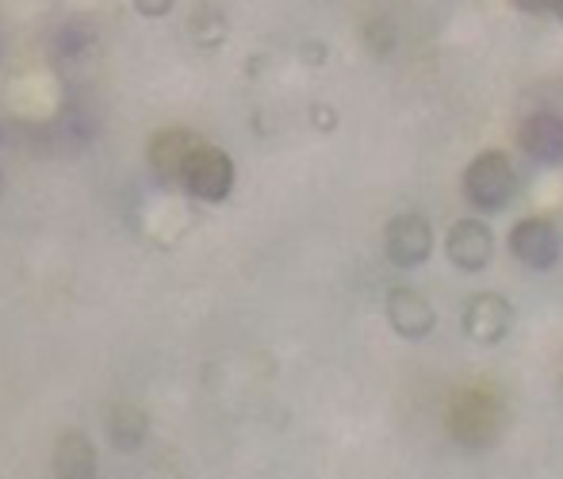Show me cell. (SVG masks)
I'll return each mask as SVG.
<instances>
[{"label": "cell", "instance_id": "7", "mask_svg": "<svg viewBox=\"0 0 563 479\" xmlns=\"http://www.w3.org/2000/svg\"><path fill=\"white\" fill-rule=\"evenodd\" d=\"M514 323H518V311L514 303L506 300L503 292H475L467 295L464 303V315H460V326L464 334L475 341V346H503L506 338L514 334Z\"/></svg>", "mask_w": 563, "mask_h": 479}, {"label": "cell", "instance_id": "9", "mask_svg": "<svg viewBox=\"0 0 563 479\" xmlns=\"http://www.w3.org/2000/svg\"><path fill=\"white\" fill-rule=\"evenodd\" d=\"M518 150L529 162L544 165V170H560L563 165V111L556 108H533L518 119Z\"/></svg>", "mask_w": 563, "mask_h": 479}, {"label": "cell", "instance_id": "5", "mask_svg": "<svg viewBox=\"0 0 563 479\" xmlns=\"http://www.w3.org/2000/svg\"><path fill=\"white\" fill-rule=\"evenodd\" d=\"M234 157L227 150L211 146V142H200V146L188 154L185 170H180L177 185L188 192L200 204H223V199L234 192Z\"/></svg>", "mask_w": 563, "mask_h": 479}, {"label": "cell", "instance_id": "10", "mask_svg": "<svg viewBox=\"0 0 563 479\" xmlns=\"http://www.w3.org/2000/svg\"><path fill=\"white\" fill-rule=\"evenodd\" d=\"M200 134L196 131H185V127H169V131H157L154 139H150V170H154L157 181H165V185H177L180 181V170H185L188 154H192L196 146H200Z\"/></svg>", "mask_w": 563, "mask_h": 479}, {"label": "cell", "instance_id": "13", "mask_svg": "<svg viewBox=\"0 0 563 479\" xmlns=\"http://www.w3.org/2000/svg\"><path fill=\"white\" fill-rule=\"evenodd\" d=\"M173 4L177 0H134V12L146 15V20H162V15L173 12Z\"/></svg>", "mask_w": 563, "mask_h": 479}, {"label": "cell", "instance_id": "8", "mask_svg": "<svg viewBox=\"0 0 563 479\" xmlns=\"http://www.w3.org/2000/svg\"><path fill=\"white\" fill-rule=\"evenodd\" d=\"M384 315L387 326L395 330V338L402 341H426L438 330V307L422 287L410 284H395L384 295Z\"/></svg>", "mask_w": 563, "mask_h": 479}, {"label": "cell", "instance_id": "15", "mask_svg": "<svg viewBox=\"0 0 563 479\" xmlns=\"http://www.w3.org/2000/svg\"><path fill=\"white\" fill-rule=\"evenodd\" d=\"M552 20H556L560 28H563V0H556V4H552Z\"/></svg>", "mask_w": 563, "mask_h": 479}, {"label": "cell", "instance_id": "2", "mask_svg": "<svg viewBox=\"0 0 563 479\" xmlns=\"http://www.w3.org/2000/svg\"><path fill=\"white\" fill-rule=\"evenodd\" d=\"M449 437L467 453H483L503 437L506 429V403L495 388H464L449 403Z\"/></svg>", "mask_w": 563, "mask_h": 479}, {"label": "cell", "instance_id": "12", "mask_svg": "<svg viewBox=\"0 0 563 479\" xmlns=\"http://www.w3.org/2000/svg\"><path fill=\"white\" fill-rule=\"evenodd\" d=\"M104 429H108V442H112L115 449L131 453V449H139V445L146 442L150 418H146V411H142L139 403H115L112 411H108Z\"/></svg>", "mask_w": 563, "mask_h": 479}, {"label": "cell", "instance_id": "11", "mask_svg": "<svg viewBox=\"0 0 563 479\" xmlns=\"http://www.w3.org/2000/svg\"><path fill=\"white\" fill-rule=\"evenodd\" d=\"M97 445L81 429H66L54 442V479H97Z\"/></svg>", "mask_w": 563, "mask_h": 479}, {"label": "cell", "instance_id": "1", "mask_svg": "<svg viewBox=\"0 0 563 479\" xmlns=\"http://www.w3.org/2000/svg\"><path fill=\"white\" fill-rule=\"evenodd\" d=\"M521 173L506 150H479L460 173V196L472 207V215H498L518 199Z\"/></svg>", "mask_w": 563, "mask_h": 479}, {"label": "cell", "instance_id": "6", "mask_svg": "<svg viewBox=\"0 0 563 479\" xmlns=\"http://www.w3.org/2000/svg\"><path fill=\"white\" fill-rule=\"evenodd\" d=\"M495 253H498V238L483 215H460V219L449 222L445 261L456 273H464V276L483 273V269H490Z\"/></svg>", "mask_w": 563, "mask_h": 479}, {"label": "cell", "instance_id": "14", "mask_svg": "<svg viewBox=\"0 0 563 479\" xmlns=\"http://www.w3.org/2000/svg\"><path fill=\"white\" fill-rule=\"evenodd\" d=\"M510 4L526 15H552V4H556V0H510Z\"/></svg>", "mask_w": 563, "mask_h": 479}, {"label": "cell", "instance_id": "3", "mask_svg": "<svg viewBox=\"0 0 563 479\" xmlns=\"http://www.w3.org/2000/svg\"><path fill=\"white\" fill-rule=\"evenodd\" d=\"M433 250H438V230H433L430 215L415 211V207H407V211L391 215L384 227V258L391 261L395 269H402V273H415V269L430 265Z\"/></svg>", "mask_w": 563, "mask_h": 479}, {"label": "cell", "instance_id": "4", "mask_svg": "<svg viewBox=\"0 0 563 479\" xmlns=\"http://www.w3.org/2000/svg\"><path fill=\"white\" fill-rule=\"evenodd\" d=\"M506 250L533 273H552L563 261V230L549 215H521L506 235Z\"/></svg>", "mask_w": 563, "mask_h": 479}, {"label": "cell", "instance_id": "16", "mask_svg": "<svg viewBox=\"0 0 563 479\" xmlns=\"http://www.w3.org/2000/svg\"><path fill=\"white\" fill-rule=\"evenodd\" d=\"M0 192H4V173H0Z\"/></svg>", "mask_w": 563, "mask_h": 479}]
</instances>
